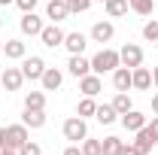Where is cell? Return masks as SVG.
Wrapping results in <instances>:
<instances>
[{
	"mask_svg": "<svg viewBox=\"0 0 158 155\" xmlns=\"http://www.w3.org/2000/svg\"><path fill=\"white\" fill-rule=\"evenodd\" d=\"M27 140H31L27 137V125H6V128H0V149H15L19 152Z\"/></svg>",
	"mask_w": 158,
	"mask_h": 155,
	"instance_id": "cell-1",
	"label": "cell"
},
{
	"mask_svg": "<svg viewBox=\"0 0 158 155\" xmlns=\"http://www.w3.org/2000/svg\"><path fill=\"white\" fill-rule=\"evenodd\" d=\"M116 67H122V61H118V52L116 49H100L98 55L91 58V73H113Z\"/></svg>",
	"mask_w": 158,
	"mask_h": 155,
	"instance_id": "cell-2",
	"label": "cell"
},
{
	"mask_svg": "<svg viewBox=\"0 0 158 155\" xmlns=\"http://www.w3.org/2000/svg\"><path fill=\"white\" fill-rule=\"evenodd\" d=\"M64 137L70 140V143H82L85 137H88V125H85V119L82 116H73L64 122Z\"/></svg>",
	"mask_w": 158,
	"mask_h": 155,
	"instance_id": "cell-3",
	"label": "cell"
},
{
	"mask_svg": "<svg viewBox=\"0 0 158 155\" xmlns=\"http://www.w3.org/2000/svg\"><path fill=\"white\" fill-rule=\"evenodd\" d=\"M118 61H122V67H140L143 64V49H140L137 43H125L122 49H118Z\"/></svg>",
	"mask_w": 158,
	"mask_h": 155,
	"instance_id": "cell-4",
	"label": "cell"
},
{
	"mask_svg": "<svg viewBox=\"0 0 158 155\" xmlns=\"http://www.w3.org/2000/svg\"><path fill=\"white\" fill-rule=\"evenodd\" d=\"M64 37H67V34L61 31L55 21H52V24H46V27L40 31V40H43V46H46V49H58V46H64Z\"/></svg>",
	"mask_w": 158,
	"mask_h": 155,
	"instance_id": "cell-5",
	"label": "cell"
},
{
	"mask_svg": "<svg viewBox=\"0 0 158 155\" xmlns=\"http://www.w3.org/2000/svg\"><path fill=\"white\" fill-rule=\"evenodd\" d=\"M21 73H24V79H40L43 73H46V61L40 58V55H24L21 58Z\"/></svg>",
	"mask_w": 158,
	"mask_h": 155,
	"instance_id": "cell-6",
	"label": "cell"
},
{
	"mask_svg": "<svg viewBox=\"0 0 158 155\" xmlns=\"http://www.w3.org/2000/svg\"><path fill=\"white\" fill-rule=\"evenodd\" d=\"M0 85H3L6 91H19L21 85H24V73H21V67H6L3 76H0Z\"/></svg>",
	"mask_w": 158,
	"mask_h": 155,
	"instance_id": "cell-7",
	"label": "cell"
},
{
	"mask_svg": "<svg viewBox=\"0 0 158 155\" xmlns=\"http://www.w3.org/2000/svg\"><path fill=\"white\" fill-rule=\"evenodd\" d=\"M131 88H137V91H149L152 88V70L149 67H134L131 70Z\"/></svg>",
	"mask_w": 158,
	"mask_h": 155,
	"instance_id": "cell-8",
	"label": "cell"
},
{
	"mask_svg": "<svg viewBox=\"0 0 158 155\" xmlns=\"http://www.w3.org/2000/svg\"><path fill=\"white\" fill-rule=\"evenodd\" d=\"M19 24H21V34H24V37H40V31L46 27V24H43V19H40L37 12H24Z\"/></svg>",
	"mask_w": 158,
	"mask_h": 155,
	"instance_id": "cell-9",
	"label": "cell"
},
{
	"mask_svg": "<svg viewBox=\"0 0 158 155\" xmlns=\"http://www.w3.org/2000/svg\"><path fill=\"white\" fill-rule=\"evenodd\" d=\"M67 70H70V76L82 79V76H88V73H91V61L85 58V55H70V61H67Z\"/></svg>",
	"mask_w": 158,
	"mask_h": 155,
	"instance_id": "cell-10",
	"label": "cell"
},
{
	"mask_svg": "<svg viewBox=\"0 0 158 155\" xmlns=\"http://www.w3.org/2000/svg\"><path fill=\"white\" fill-rule=\"evenodd\" d=\"M40 82H43V91H58L61 82H64V73L58 67H46V73L40 76Z\"/></svg>",
	"mask_w": 158,
	"mask_h": 155,
	"instance_id": "cell-11",
	"label": "cell"
},
{
	"mask_svg": "<svg viewBox=\"0 0 158 155\" xmlns=\"http://www.w3.org/2000/svg\"><path fill=\"white\" fill-rule=\"evenodd\" d=\"M70 15V6H67V0H49V6H46V19H52L55 24L64 21Z\"/></svg>",
	"mask_w": 158,
	"mask_h": 155,
	"instance_id": "cell-12",
	"label": "cell"
},
{
	"mask_svg": "<svg viewBox=\"0 0 158 155\" xmlns=\"http://www.w3.org/2000/svg\"><path fill=\"white\" fill-rule=\"evenodd\" d=\"M118 122H122L125 131H140V128L146 125V116H143L140 110H128L125 116H118Z\"/></svg>",
	"mask_w": 158,
	"mask_h": 155,
	"instance_id": "cell-13",
	"label": "cell"
},
{
	"mask_svg": "<svg viewBox=\"0 0 158 155\" xmlns=\"http://www.w3.org/2000/svg\"><path fill=\"white\" fill-rule=\"evenodd\" d=\"M113 37H116L113 21H98V24L91 27V40H94V43H110Z\"/></svg>",
	"mask_w": 158,
	"mask_h": 155,
	"instance_id": "cell-14",
	"label": "cell"
},
{
	"mask_svg": "<svg viewBox=\"0 0 158 155\" xmlns=\"http://www.w3.org/2000/svg\"><path fill=\"white\" fill-rule=\"evenodd\" d=\"M100 88H103V82H100V76H98V73H88V76H82V79H79V91H82L85 97H94Z\"/></svg>",
	"mask_w": 158,
	"mask_h": 155,
	"instance_id": "cell-15",
	"label": "cell"
},
{
	"mask_svg": "<svg viewBox=\"0 0 158 155\" xmlns=\"http://www.w3.org/2000/svg\"><path fill=\"white\" fill-rule=\"evenodd\" d=\"M134 134H137V140H134V146H137V149H140V155L152 152V146H155V143H158L155 137H152V131H149V128L143 125V128H140V131H134Z\"/></svg>",
	"mask_w": 158,
	"mask_h": 155,
	"instance_id": "cell-16",
	"label": "cell"
},
{
	"mask_svg": "<svg viewBox=\"0 0 158 155\" xmlns=\"http://www.w3.org/2000/svg\"><path fill=\"white\" fill-rule=\"evenodd\" d=\"M64 46H67V52H70V55H82V52H85V46H88V40H85V34L73 31V34H67V37H64Z\"/></svg>",
	"mask_w": 158,
	"mask_h": 155,
	"instance_id": "cell-17",
	"label": "cell"
},
{
	"mask_svg": "<svg viewBox=\"0 0 158 155\" xmlns=\"http://www.w3.org/2000/svg\"><path fill=\"white\" fill-rule=\"evenodd\" d=\"M113 85H116V91H128L131 88V67H116L113 70Z\"/></svg>",
	"mask_w": 158,
	"mask_h": 155,
	"instance_id": "cell-18",
	"label": "cell"
},
{
	"mask_svg": "<svg viewBox=\"0 0 158 155\" xmlns=\"http://www.w3.org/2000/svg\"><path fill=\"white\" fill-rule=\"evenodd\" d=\"M21 125H27V128H43L46 125V110H24V116H21Z\"/></svg>",
	"mask_w": 158,
	"mask_h": 155,
	"instance_id": "cell-19",
	"label": "cell"
},
{
	"mask_svg": "<svg viewBox=\"0 0 158 155\" xmlns=\"http://www.w3.org/2000/svg\"><path fill=\"white\" fill-rule=\"evenodd\" d=\"M3 55H6V58H12V61H21L24 55H27V49H24V43H21V40H6Z\"/></svg>",
	"mask_w": 158,
	"mask_h": 155,
	"instance_id": "cell-20",
	"label": "cell"
},
{
	"mask_svg": "<svg viewBox=\"0 0 158 155\" xmlns=\"http://www.w3.org/2000/svg\"><path fill=\"white\" fill-rule=\"evenodd\" d=\"M103 9H106L110 19H122L131 6H128V0H103Z\"/></svg>",
	"mask_w": 158,
	"mask_h": 155,
	"instance_id": "cell-21",
	"label": "cell"
},
{
	"mask_svg": "<svg viewBox=\"0 0 158 155\" xmlns=\"http://www.w3.org/2000/svg\"><path fill=\"white\" fill-rule=\"evenodd\" d=\"M94 119H98L100 125H113V122L118 119V113L113 110V103H100L98 110H94Z\"/></svg>",
	"mask_w": 158,
	"mask_h": 155,
	"instance_id": "cell-22",
	"label": "cell"
},
{
	"mask_svg": "<svg viewBox=\"0 0 158 155\" xmlns=\"http://www.w3.org/2000/svg\"><path fill=\"white\" fill-rule=\"evenodd\" d=\"M24 110H46V91H27L24 94Z\"/></svg>",
	"mask_w": 158,
	"mask_h": 155,
	"instance_id": "cell-23",
	"label": "cell"
},
{
	"mask_svg": "<svg viewBox=\"0 0 158 155\" xmlns=\"http://www.w3.org/2000/svg\"><path fill=\"white\" fill-rule=\"evenodd\" d=\"M113 110H116L118 116H125L128 110H134V103H131V97H128V91H118V94L113 97Z\"/></svg>",
	"mask_w": 158,
	"mask_h": 155,
	"instance_id": "cell-24",
	"label": "cell"
},
{
	"mask_svg": "<svg viewBox=\"0 0 158 155\" xmlns=\"http://www.w3.org/2000/svg\"><path fill=\"white\" fill-rule=\"evenodd\" d=\"M128 6H131L137 15H152V9H155V0H128Z\"/></svg>",
	"mask_w": 158,
	"mask_h": 155,
	"instance_id": "cell-25",
	"label": "cell"
},
{
	"mask_svg": "<svg viewBox=\"0 0 158 155\" xmlns=\"http://www.w3.org/2000/svg\"><path fill=\"white\" fill-rule=\"evenodd\" d=\"M94 110H98V103H94V97H82V100H79V107H76V116L88 119V116H94Z\"/></svg>",
	"mask_w": 158,
	"mask_h": 155,
	"instance_id": "cell-26",
	"label": "cell"
},
{
	"mask_svg": "<svg viewBox=\"0 0 158 155\" xmlns=\"http://www.w3.org/2000/svg\"><path fill=\"white\" fill-rule=\"evenodd\" d=\"M118 146H122V140L118 137H103V143H100V149H103V155H118Z\"/></svg>",
	"mask_w": 158,
	"mask_h": 155,
	"instance_id": "cell-27",
	"label": "cell"
},
{
	"mask_svg": "<svg viewBox=\"0 0 158 155\" xmlns=\"http://www.w3.org/2000/svg\"><path fill=\"white\" fill-rule=\"evenodd\" d=\"M79 149H82V155H103V149H100V140H91V137H85Z\"/></svg>",
	"mask_w": 158,
	"mask_h": 155,
	"instance_id": "cell-28",
	"label": "cell"
},
{
	"mask_svg": "<svg viewBox=\"0 0 158 155\" xmlns=\"http://www.w3.org/2000/svg\"><path fill=\"white\" fill-rule=\"evenodd\" d=\"M143 37L149 40V43H158V19H149L143 24Z\"/></svg>",
	"mask_w": 158,
	"mask_h": 155,
	"instance_id": "cell-29",
	"label": "cell"
},
{
	"mask_svg": "<svg viewBox=\"0 0 158 155\" xmlns=\"http://www.w3.org/2000/svg\"><path fill=\"white\" fill-rule=\"evenodd\" d=\"M19 155H43V146H40V143H31V140H27V143H24V146L19 149Z\"/></svg>",
	"mask_w": 158,
	"mask_h": 155,
	"instance_id": "cell-30",
	"label": "cell"
},
{
	"mask_svg": "<svg viewBox=\"0 0 158 155\" xmlns=\"http://www.w3.org/2000/svg\"><path fill=\"white\" fill-rule=\"evenodd\" d=\"M94 0H67V6H70V12H85L88 6H91Z\"/></svg>",
	"mask_w": 158,
	"mask_h": 155,
	"instance_id": "cell-31",
	"label": "cell"
},
{
	"mask_svg": "<svg viewBox=\"0 0 158 155\" xmlns=\"http://www.w3.org/2000/svg\"><path fill=\"white\" fill-rule=\"evenodd\" d=\"M118 155H140V149L134 143H122V146H118Z\"/></svg>",
	"mask_w": 158,
	"mask_h": 155,
	"instance_id": "cell-32",
	"label": "cell"
},
{
	"mask_svg": "<svg viewBox=\"0 0 158 155\" xmlns=\"http://www.w3.org/2000/svg\"><path fill=\"white\" fill-rule=\"evenodd\" d=\"M15 6H19L21 12H34V6H37V0H15Z\"/></svg>",
	"mask_w": 158,
	"mask_h": 155,
	"instance_id": "cell-33",
	"label": "cell"
},
{
	"mask_svg": "<svg viewBox=\"0 0 158 155\" xmlns=\"http://www.w3.org/2000/svg\"><path fill=\"white\" fill-rule=\"evenodd\" d=\"M146 128L152 131V137L158 140V116H152V122H146Z\"/></svg>",
	"mask_w": 158,
	"mask_h": 155,
	"instance_id": "cell-34",
	"label": "cell"
},
{
	"mask_svg": "<svg viewBox=\"0 0 158 155\" xmlns=\"http://www.w3.org/2000/svg\"><path fill=\"white\" fill-rule=\"evenodd\" d=\"M61 155H82V149H79V143H73V146H67Z\"/></svg>",
	"mask_w": 158,
	"mask_h": 155,
	"instance_id": "cell-35",
	"label": "cell"
},
{
	"mask_svg": "<svg viewBox=\"0 0 158 155\" xmlns=\"http://www.w3.org/2000/svg\"><path fill=\"white\" fill-rule=\"evenodd\" d=\"M152 116H158V94H152Z\"/></svg>",
	"mask_w": 158,
	"mask_h": 155,
	"instance_id": "cell-36",
	"label": "cell"
},
{
	"mask_svg": "<svg viewBox=\"0 0 158 155\" xmlns=\"http://www.w3.org/2000/svg\"><path fill=\"white\" fill-rule=\"evenodd\" d=\"M0 155H19L15 149H0Z\"/></svg>",
	"mask_w": 158,
	"mask_h": 155,
	"instance_id": "cell-37",
	"label": "cell"
},
{
	"mask_svg": "<svg viewBox=\"0 0 158 155\" xmlns=\"http://www.w3.org/2000/svg\"><path fill=\"white\" fill-rule=\"evenodd\" d=\"M152 85H158V67L152 70Z\"/></svg>",
	"mask_w": 158,
	"mask_h": 155,
	"instance_id": "cell-38",
	"label": "cell"
},
{
	"mask_svg": "<svg viewBox=\"0 0 158 155\" xmlns=\"http://www.w3.org/2000/svg\"><path fill=\"white\" fill-rule=\"evenodd\" d=\"M9 3H15V0H0V6H9Z\"/></svg>",
	"mask_w": 158,
	"mask_h": 155,
	"instance_id": "cell-39",
	"label": "cell"
},
{
	"mask_svg": "<svg viewBox=\"0 0 158 155\" xmlns=\"http://www.w3.org/2000/svg\"><path fill=\"white\" fill-rule=\"evenodd\" d=\"M94 3H103V0H94Z\"/></svg>",
	"mask_w": 158,
	"mask_h": 155,
	"instance_id": "cell-40",
	"label": "cell"
},
{
	"mask_svg": "<svg viewBox=\"0 0 158 155\" xmlns=\"http://www.w3.org/2000/svg\"><path fill=\"white\" fill-rule=\"evenodd\" d=\"M155 46H158V43H155Z\"/></svg>",
	"mask_w": 158,
	"mask_h": 155,
	"instance_id": "cell-41",
	"label": "cell"
}]
</instances>
